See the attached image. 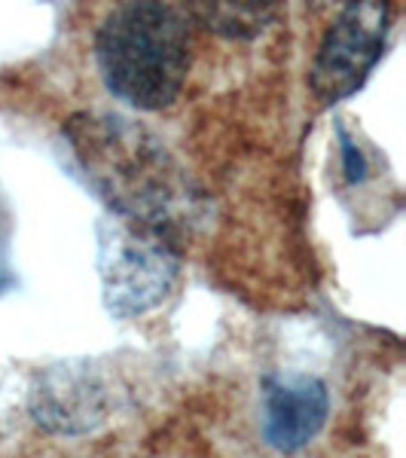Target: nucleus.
<instances>
[{
  "instance_id": "f257e3e1",
  "label": "nucleus",
  "mask_w": 406,
  "mask_h": 458,
  "mask_svg": "<svg viewBox=\"0 0 406 458\" xmlns=\"http://www.w3.org/2000/svg\"><path fill=\"white\" fill-rule=\"evenodd\" d=\"M196 21L181 4H116L95 25L92 55L116 101L156 114L183 95L196 55Z\"/></svg>"
},
{
  "instance_id": "f03ea898",
  "label": "nucleus",
  "mask_w": 406,
  "mask_h": 458,
  "mask_svg": "<svg viewBox=\"0 0 406 458\" xmlns=\"http://www.w3.org/2000/svg\"><path fill=\"white\" fill-rule=\"evenodd\" d=\"M394 21L388 4H345L327 25L315 53L309 83L321 105L345 101L367 83L385 55V43Z\"/></svg>"
},
{
  "instance_id": "7ed1b4c3",
  "label": "nucleus",
  "mask_w": 406,
  "mask_h": 458,
  "mask_svg": "<svg viewBox=\"0 0 406 458\" xmlns=\"http://www.w3.org/2000/svg\"><path fill=\"white\" fill-rule=\"evenodd\" d=\"M330 394L318 376L291 373L263 382V440L278 453L309 446L327 422Z\"/></svg>"
},
{
  "instance_id": "20e7f679",
  "label": "nucleus",
  "mask_w": 406,
  "mask_h": 458,
  "mask_svg": "<svg viewBox=\"0 0 406 458\" xmlns=\"http://www.w3.org/2000/svg\"><path fill=\"white\" fill-rule=\"evenodd\" d=\"M174 278V263L159 245H131L114 263V284L110 300L120 315L144 312L147 306L165 297Z\"/></svg>"
},
{
  "instance_id": "39448f33",
  "label": "nucleus",
  "mask_w": 406,
  "mask_h": 458,
  "mask_svg": "<svg viewBox=\"0 0 406 458\" xmlns=\"http://www.w3.org/2000/svg\"><path fill=\"white\" fill-rule=\"evenodd\" d=\"M336 135H339V147H343V172H345V181L349 183H358V181H364V174H367V159H364V153L358 150V144L349 138V131L339 125L336 129Z\"/></svg>"
}]
</instances>
